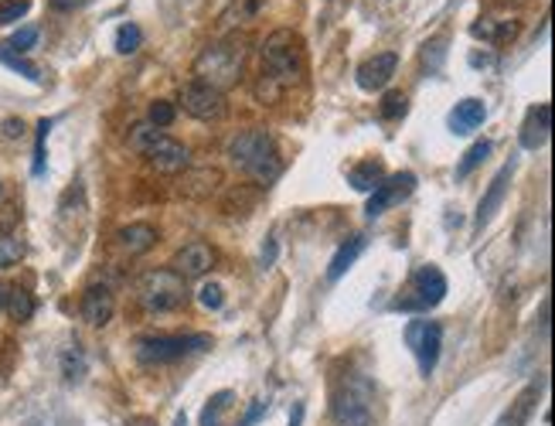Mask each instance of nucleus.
Masks as SVG:
<instances>
[{"label": "nucleus", "instance_id": "ddd939ff", "mask_svg": "<svg viewBox=\"0 0 555 426\" xmlns=\"http://www.w3.org/2000/svg\"><path fill=\"white\" fill-rule=\"evenodd\" d=\"M211 266H215V249L201 239L180 246L178 253H174V259H170V270L180 273L184 280H198V276L211 273Z\"/></svg>", "mask_w": 555, "mask_h": 426}, {"label": "nucleus", "instance_id": "f257e3e1", "mask_svg": "<svg viewBox=\"0 0 555 426\" xmlns=\"http://www.w3.org/2000/svg\"><path fill=\"white\" fill-rule=\"evenodd\" d=\"M229 160L239 170H246L249 178H256L259 188H269L279 178V170H283L277 150H273V137L263 127L239 130L236 137L229 140Z\"/></svg>", "mask_w": 555, "mask_h": 426}, {"label": "nucleus", "instance_id": "a19ab883", "mask_svg": "<svg viewBox=\"0 0 555 426\" xmlns=\"http://www.w3.org/2000/svg\"><path fill=\"white\" fill-rule=\"evenodd\" d=\"M21 133H24V123H21V120H4V137L17 140Z\"/></svg>", "mask_w": 555, "mask_h": 426}, {"label": "nucleus", "instance_id": "bb28decb", "mask_svg": "<svg viewBox=\"0 0 555 426\" xmlns=\"http://www.w3.org/2000/svg\"><path fill=\"white\" fill-rule=\"evenodd\" d=\"M229 406H232V392H229V389H225V392H215V396L205 402V410H201V426H222V416Z\"/></svg>", "mask_w": 555, "mask_h": 426}, {"label": "nucleus", "instance_id": "58836bf2", "mask_svg": "<svg viewBox=\"0 0 555 426\" xmlns=\"http://www.w3.org/2000/svg\"><path fill=\"white\" fill-rule=\"evenodd\" d=\"M89 0H48V7L52 11H58V15H69V11H79V7H85Z\"/></svg>", "mask_w": 555, "mask_h": 426}, {"label": "nucleus", "instance_id": "423d86ee", "mask_svg": "<svg viewBox=\"0 0 555 426\" xmlns=\"http://www.w3.org/2000/svg\"><path fill=\"white\" fill-rule=\"evenodd\" d=\"M242 62H246V48L236 38L225 42H211L209 48H201V55L195 58V79L225 92L229 85L239 82L242 75Z\"/></svg>", "mask_w": 555, "mask_h": 426}, {"label": "nucleus", "instance_id": "6ab92c4d", "mask_svg": "<svg viewBox=\"0 0 555 426\" xmlns=\"http://www.w3.org/2000/svg\"><path fill=\"white\" fill-rule=\"evenodd\" d=\"M521 24L514 17H481L471 24V34L477 42H487V44H504V42H514L518 38Z\"/></svg>", "mask_w": 555, "mask_h": 426}, {"label": "nucleus", "instance_id": "4468645a", "mask_svg": "<svg viewBox=\"0 0 555 426\" xmlns=\"http://www.w3.org/2000/svg\"><path fill=\"white\" fill-rule=\"evenodd\" d=\"M399 69V55L395 52H378L372 55L368 62H361L358 72H355V79L365 92H378V89H385L392 82V75Z\"/></svg>", "mask_w": 555, "mask_h": 426}, {"label": "nucleus", "instance_id": "f03ea898", "mask_svg": "<svg viewBox=\"0 0 555 426\" xmlns=\"http://www.w3.org/2000/svg\"><path fill=\"white\" fill-rule=\"evenodd\" d=\"M263 72L273 82L287 92L290 85H297L307 72L304 58V38L293 28H277L263 42Z\"/></svg>", "mask_w": 555, "mask_h": 426}, {"label": "nucleus", "instance_id": "4c0bfd02", "mask_svg": "<svg viewBox=\"0 0 555 426\" xmlns=\"http://www.w3.org/2000/svg\"><path fill=\"white\" fill-rule=\"evenodd\" d=\"M48 130H52V120H42L38 123V143H34V164H31L34 174H44V140H48Z\"/></svg>", "mask_w": 555, "mask_h": 426}, {"label": "nucleus", "instance_id": "e433bc0d", "mask_svg": "<svg viewBox=\"0 0 555 426\" xmlns=\"http://www.w3.org/2000/svg\"><path fill=\"white\" fill-rule=\"evenodd\" d=\"M34 44H38V28H21V31H15V34H11V42H7V48L21 55V52H31Z\"/></svg>", "mask_w": 555, "mask_h": 426}, {"label": "nucleus", "instance_id": "393cba45", "mask_svg": "<svg viewBox=\"0 0 555 426\" xmlns=\"http://www.w3.org/2000/svg\"><path fill=\"white\" fill-rule=\"evenodd\" d=\"M4 311L11 314L17 324H21V321H31V314H34V297H31L24 286H11V290H7V307H4Z\"/></svg>", "mask_w": 555, "mask_h": 426}, {"label": "nucleus", "instance_id": "f704fd0d", "mask_svg": "<svg viewBox=\"0 0 555 426\" xmlns=\"http://www.w3.org/2000/svg\"><path fill=\"white\" fill-rule=\"evenodd\" d=\"M174 116H178V110H174L170 102H164V100L151 102V110H147V120H151V127H157V130L170 127V123H174Z\"/></svg>", "mask_w": 555, "mask_h": 426}, {"label": "nucleus", "instance_id": "c03bdc74", "mask_svg": "<svg viewBox=\"0 0 555 426\" xmlns=\"http://www.w3.org/2000/svg\"><path fill=\"white\" fill-rule=\"evenodd\" d=\"M7 290H11V286H7V284H0V311L7 307Z\"/></svg>", "mask_w": 555, "mask_h": 426}, {"label": "nucleus", "instance_id": "6e6552de", "mask_svg": "<svg viewBox=\"0 0 555 426\" xmlns=\"http://www.w3.org/2000/svg\"><path fill=\"white\" fill-rule=\"evenodd\" d=\"M446 297V276L436 266H416L409 284H405V297H399L392 304V311H433L440 307Z\"/></svg>", "mask_w": 555, "mask_h": 426}, {"label": "nucleus", "instance_id": "5701e85b", "mask_svg": "<svg viewBox=\"0 0 555 426\" xmlns=\"http://www.w3.org/2000/svg\"><path fill=\"white\" fill-rule=\"evenodd\" d=\"M382 178H385V168H382V160H361L355 168L347 170V185L355 188V191H375L382 185Z\"/></svg>", "mask_w": 555, "mask_h": 426}, {"label": "nucleus", "instance_id": "0eeeda50", "mask_svg": "<svg viewBox=\"0 0 555 426\" xmlns=\"http://www.w3.org/2000/svg\"><path fill=\"white\" fill-rule=\"evenodd\" d=\"M209 334H147V338H140L133 344L137 362H143V365H170V362L209 352Z\"/></svg>", "mask_w": 555, "mask_h": 426}, {"label": "nucleus", "instance_id": "473e14b6", "mask_svg": "<svg viewBox=\"0 0 555 426\" xmlns=\"http://www.w3.org/2000/svg\"><path fill=\"white\" fill-rule=\"evenodd\" d=\"M405 110H409V100H405V92H385V100H382V106H378L382 120H403Z\"/></svg>", "mask_w": 555, "mask_h": 426}, {"label": "nucleus", "instance_id": "4be33fe9", "mask_svg": "<svg viewBox=\"0 0 555 426\" xmlns=\"http://www.w3.org/2000/svg\"><path fill=\"white\" fill-rule=\"evenodd\" d=\"M361 253H365V236H351L347 242H341L337 253L331 256V263H327V280L337 284V280H341V276L358 263Z\"/></svg>", "mask_w": 555, "mask_h": 426}, {"label": "nucleus", "instance_id": "ea45409f", "mask_svg": "<svg viewBox=\"0 0 555 426\" xmlns=\"http://www.w3.org/2000/svg\"><path fill=\"white\" fill-rule=\"evenodd\" d=\"M266 410H269V402H256V406H252V410L246 412V420H242V423H239V426H252V423H259V420H263V416H266Z\"/></svg>", "mask_w": 555, "mask_h": 426}, {"label": "nucleus", "instance_id": "72a5a7b5", "mask_svg": "<svg viewBox=\"0 0 555 426\" xmlns=\"http://www.w3.org/2000/svg\"><path fill=\"white\" fill-rule=\"evenodd\" d=\"M31 11V0H0V28L15 24Z\"/></svg>", "mask_w": 555, "mask_h": 426}, {"label": "nucleus", "instance_id": "37998d69", "mask_svg": "<svg viewBox=\"0 0 555 426\" xmlns=\"http://www.w3.org/2000/svg\"><path fill=\"white\" fill-rule=\"evenodd\" d=\"M277 259V242H269V249H263V266H273Z\"/></svg>", "mask_w": 555, "mask_h": 426}, {"label": "nucleus", "instance_id": "a211bd4d", "mask_svg": "<svg viewBox=\"0 0 555 426\" xmlns=\"http://www.w3.org/2000/svg\"><path fill=\"white\" fill-rule=\"evenodd\" d=\"M116 246H120V253H126L130 259L151 253L153 246H157V228H153L151 222H130V226H123L116 232Z\"/></svg>", "mask_w": 555, "mask_h": 426}, {"label": "nucleus", "instance_id": "c756f323", "mask_svg": "<svg viewBox=\"0 0 555 426\" xmlns=\"http://www.w3.org/2000/svg\"><path fill=\"white\" fill-rule=\"evenodd\" d=\"M487 157H491V140H477L471 150L463 154V160L457 164V178H467V174H473V170L484 164Z\"/></svg>", "mask_w": 555, "mask_h": 426}, {"label": "nucleus", "instance_id": "412c9836", "mask_svg": "<svg viewBox=\"0 0 555 426\" xmlns=\"http://www.w3.org/2000/svg\"><path fill=\"white\" fill-rule=\"evenodd\" d=\"M484 120H487L484 102H481V100H460L457 106L450 110V120H446V123H450V130H453V133H460V137H463V133H473V130L481 127Z\"/></svg>", "mask_w": 555, "mask_h": 426}, {"label": "nucleus", "instance_id": "c85d7f7f", "mask_svg": "<svg viewBox=\"0 0 555 426\" xmlns=\"http://www.w3.org/2000/svg\"><path fill=\"white\" fill-rule=\"evenodd\" d=\"M0 62H4L7 69H15L17 75H24L28 82H42V72L34 69V65H31L28 58H21V55H17V52H11L7 44H0Z\"/></svg>", "mask_w": 555, "mask_h": 426}, {"label": "nucleus", "instance_id": "2f4dec72", "mask_svg": "<svg viewBox=\"0 0 555 426\" xmlns=\"http://www.w3.org/2000/svg\"><path fill=\"white\" fill-rule=\"evenodd\" d=\"M140 42H143V31L137 24H123V28L116 31V52L120 55H133L140 48Z\"/></svg>", "mask_w": 555, "mask_h": 426}, {"label": "nucleus", "instance_id": "cd10ccee", "mask_svg": "<svg viewBox=\"0 0 555 426\" xmlns=\"http://www.w3.org/2000/svg\"><path fill=\"white\" fill-rule=\"evenodd\" d=\"M24 253H28V249H24V242L17 239V236H11V232L0 236V273L17 266V263L24 259Z\"/></svg>", "mask_w": 555, "mask_h": 426}, {"label": "nucleus", "instance_id": "9b49d317", "mask_svg": "<svg viewBox=\"0 0 555 426\" xmlns=\"http://www.w3.org/2000/svg\"><path fill=\"white\" fill-rule=\"evenodd\" d=\"M180 106H184V113L195 116V120H222L225 116V92H219V89H211V85L198 82V79H191V82L180 89Z\"/></svg>", "mask_w": 555, "mask_h": 426}, {"label": "nucleus", "instance_id": "b1692460", "mask_svg": "<svg viewBox=\"0 0 555 426\" xmlns=\"http://www.w3.org/2000/svg\"><path fill=\"white\" fill-rule=\"evenodd\" d=\"M259 198H263V195H259V188L239 185V188H232V191L225 195L222 212H229V215H249V212H256Z\"/></svg>", "mask_w": 555, "mask_h": 426}, {"label": "nucleus", "instance_id": "dca6fc26", "mask_svg": "<svg viewBox=\"0 0 555 426\" xmlns=\"http://www.w3.org/2000/svg\"><path fill=\"white\" fill-rule=\"evenodd\" d=\"M511 174H514V164H504V168L491 178V185H487L484 198H481V205H477V215H473V222H477V228L487 226L491 218H494V212H498L501 205H504V195H508V185H511Z\"/></svg>", "mask_w": 555, "mask_h": 426}, {"label": "nucleus", "instance_id": "f8f14e48", "mask_svg": "<svg viewBox=\"0 0 555 426\" xmlns=\"http://www.w3.org/2000/svg\"><path fill=\"white\" fill-rule=\"evenodd\" d=\"M79 314L89 327H106L116 314V294L110 284H89L83 300H79Z\"/></svg>", "mask_w": 555, "mask_h": 426}, {"label": "nucleus", "instance_id": "c9c22d12", "mask_svg": "<svg viewBox=\"0 0 555 426\" xmlns=\"http://www.w3.org/2000/svg\"><path fill=\"white\" fill-rule=\"evenodd\" d=\"M198 300H201V307H205V311H222V307H225V290L219 284H201Z\"/></svg>", "mask_w": 555, "mask_h": 426}, {"label": "nucleus", "instance_id": "7c9ffc66", "mask_svg": "<svg viewBox=\"0 0 555 426\" xmlns=\"http://www.w3.org/2000/svg\"><path fill=\"white\" fill-rule=\"evenodd\" d=\"M266 0H236L229 11H225V24H242V21H252V17L263 11Z\"/></svg>", "mask_w": 555, "mask_h": 426}, {"label": "nucleus", "instance_id": "20e7f679", "mask_svg": "<svg viewBox=\"0 0 555 426\" xmlns=\"http://www.w3.org/2000/svg\"><path fill=\"white\" fill-rule=\"evenodd\" d=\"M133 294H137V304L147 314H170L188 304V280L170 266H161V270L140 273Z\"/></svg>", "mask_w": 555, "mask_h": 426}, {"label": "nucleus", "instance_id": "f3484780", "mask_svg": "<svg viewBox=\"0 0 555 426\" xmlns=\"http://www.w3.org/2000/svg\"><path fill=\"white\" fill-rule=\"evenodd\" d=\"M219 185H222V170L219 168H188L180 170V181H178V191L184 195V198H211V191H219Z\"/></svg>", "mask_w": 555, "mask_h": 426}, {"label": "nucleus", "instance_id": "79ce46f5", "mask_svg": "<svg viewBox=\"0 0 555 426\" xmlns=\"http://www.w3.org/2000/svg\"><path fill=\"white\" fill-rule=\"evenodd\" d=\"M290 426H304V402H293V410H290Z\"/></svg>", "mask_w": 555, "mask_h": 426}, {"label": "nucleus", "instance_id": "a18cd8bd", "mask_svg": "<svg viewBox=\"0 0 555 426\" xmlns=\"http://www.w3.org/2000/svg\"><path fill=\"white\" fill-rule=\"evenodd\" d=\"M0 198H4V185H0Z\"/></svg>", "mask_w": 555, "mask_h": 426}, {"label": "nucleus", "instance_id": "2eb2a0df", "mask_svg": "<svg viewBox=\"0 0 555 426\" xmlns=\"http://www.w3.org/2000/svg\"><path fill=\"white\" fill-rule=\"evenodd\" d=\"M549 133H552V106H549V102H539V106L528 110L518 140H521L525 150H539V147L549 143Z\"/></svg>", "mask_w": 555, "mask_h": 426}, {"label": "nucleus", "instance_id": "39448f33", "mask_svg": "<svg viewBox=\"0 0 555 426\" xmlns=\"http://www.w3.org/2000/svg\"><path fill=\"white\" fill-rule=\"evenodd\" d=\"M130 147L140 157H147L151 168H157L161 174H180V170L191 168V150L151 123H137L130 130Z\"/></svg>", "mask_w": 555, "mask_h": 426}, {"label": "nucleus", "instance_id": "a878e982", "mask_svg": "<svg viewBox=\"0 0 555 426\" xmlns=\"http://www.w3.org/2000/svg\"><path fill=\"white\" fill-rule=\"evenodd\" d=\"M85 355L79 344H72V348H65V355H62V375H65V382H83L85 379Z\"/></svg>", "mask_w": 555, "mask_h": 426}, {"label": "nucleus", "instance_id": "aec40b11", "mask_svg": "<svg viewBox=\"0 0 555 426\" xmlns=\"http://www.w3.org/2000/svg\"><path fill=\"white\" fill-rule=\"evenodd\" d=\"M539 396H541V382H528L525 389L514 396L511 406L501 412V420L494 426H528V420H531V412H535Z\"/></svg>", "mask_w": 555, "mask_h": 426}, {"label": "nucleus", "instance_id": "9d476101", "mask_svg": "<svg viewBox=\"0 0 555 426\" xmlns=\"http://www.w3.org/2000/svg\"><path fill=\"white\" fill-rule=\"evenodd\" d=\"M413 191H416V174H413V170L385 174L382 185L372 191V198H368V205H365V212H368V218H378V215H385L389 208H395V205H403Z\"/></svg>", "mask_w": 555, "mask_h": 426}, {"label": "nucleus", "instance_id": "1a4fd4ad", "mask_svg": "<svg viewBox=\"0 0 555 426\" xmlns=\"http://www.w3.org/2000/svg\"><path fill=\"white\" fill-rule=\"evenodd\" d=\"M405 344L416 355L419 372L430 379L433 372H436V362H440V348H443V327L436 324V321L416 317V321L405 324Z\"/></svg>", "mask_w": 555, "mask_h": 426}, {"label": "nucleus", "instance_id": "7ed1b4c3", "mask_svg": "<svg viewBox=\"0 0 555 426\" xmlns=\"http://www.w3.org/2000/svg\"><path fill=\"white\" fill-rule=\"evenodd\" d=\"M334 426H375V385L361 372H351L331 392Z\"/></svg>", "mask_w": 555, "mask_h": 426}]
</instances>
